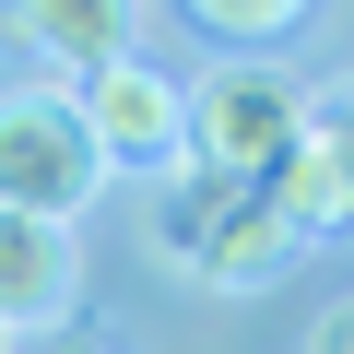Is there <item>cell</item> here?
Instances as JSON below:
<instances>
[{
  "instance_id": "6da1fadb",
  "label": "cell",
  "mask_w": 354,
  "mask_h": 354,
  "mask_svg": "<svg viewBox=\"0 0 354 354\" xmlns=\"http://www.w3.org/2000/svg\"><path fill=\"white\" fill-rule=\"evenodd\" d=\"M153 236H165V260H177V272L236 283V295L307 260V236L272 213V189H260V177H201V165H177V177H165V213H153Z\"/></svg>"
},
{
  "instance_id": "7a4b0ae2",
  "label": "cell",
  "mask_w": 354,
  "mask_h": 354,
  "mask_svg": "<svg viewBox=\"0 0 354 354\" xmlns=\"http://www.w3.org/2000/svg\"><path fill=\"white\" fill-rule=\"evenodd\" d=\"M95 189H106V153H95L83 106H71L59 83H36V95H0V213L71 225Z\"/></svg>"
},
{
  "instance_id": "3957f363",
  "label": "cell",
  "mask_w": 354,
  "mask_h": 354,
  "mask_svg": "<svg viewBox=\"0 0 354 354\" xmlns=\"http://www.w3.org/2000/svg\"><path fill=\"white\" fill-rule=\"evenodd\" d=\"M71 106H83L106 177H177V165H189V83H165L153 59H106V71H83Z\"/></svg>"
},
{
  "instance_id": "277c9868",
  "label": "cell",
  "mask_w": 354,
  "mask_h": 354,
  "mask_svg": "<svg viewBox=\"0 0 354 354\" xmlns=\"http://www.w3.org/2000/svg\"><path fill=\"white\" fill-rule=\"evenodd\" d=\"M295 118H307V95H295L272 59H225V71H201V95H189V165H201V177H260V165L295 142Z\"/></svg>"
},
{
  "instance_id": "5b68a950",
  "label": "cell",
  "mask_w": 354,
  "mask_h": 354,
  "mask_svg": "<svg viewBox=\"0 0 354 354\" xmlns=\"http://www.w3.org/2000/svg\"><path fill=\"white\" fill-rule=\"evenodd\" d=\"M71 225H36V213H0V330L12 342H48L71 319Z\"/></svg>"
},
{
  "instance_id": "8992f818",
  "label": "cell",
  "mask_w": 354,
  "mask_h": 354,
  "mask_svg": "<svg viewBox=\"0 0 354 354\" xmlns=\"http://www.w3.org/2000/svg\"><path fill=\"white\" fill-rule=\"evenodd\" d=\"M0 24L36 59H59V71H106V59H130L142 0H0Z\"/></svg>"
},
{
  "instance_id": "52a82bcc",
  "label": "cell",
  "mask_w": 354,
  "mask_h": 354,
  "mask_svg": "<svg viewBox=\"0 0 354 354\" xmlns=\"http://www.w3.org/2000/svg\"><path fill=\"white\" fill-rule=\"evenodd\" d=\"M260 189H272V213H283V225H295L307 248H330V236L354 225V213H342V177H330V153L307 142V118H295V142H283V153L260 165Z\"/></svg>"
},
{
  "instance_id": "ba28073f",
  "label": "cell",
  "mask_w": 354,
  "mask_h": 354,
  "mask_svg": "<svg viewBox=\"0 0 354 354\" xmlns=\"http://www.w3.org/2000/svg\"><path fill=\"white\" fill-rule=\"evenodd\" d=\"M307 142L330 153V177H342V213H354V71L307 95Z\"/></svg>"
},
{
  "instance_id": "9c48e42d",
  "label": "cell",
  "mask_w": 354,
  "mask_h": 354,
  "mask_svg": "<svg viewBox=\"0 0 354 354\" xmlns=\"http://www.w3.org/2000/svg\"><path fill=\"white\" fill-rule=\"evenodd\" d=\"M307 12V0H189V24L201 36H236V48H260V36H283Z\"/></svg>"
},
{
  "instance_id": "30bf717a",
  "label": "cell",
  "mask_w": 354,
  "mask_h": 354,
  "mask_svg": "<svg viewBox=\"0 0 354 354\" xmlns=\"http://www.w3.org/2000/svg\"><path fill=\"white\" fill-rule=\"evenodd\" d=\"M307 354H354V295H330V307H319V330H307Z\"/></svg>"
},
{
  "instance_id": "8fae6325",
  "label": "cell",
  "mask_w": 354,
  "mask_h": 354,
  "mask_svg": "<svg viewBox=\"0 0 354 354\" xmlns=\"http://www.w3.org/2000/svg\"><path fill=\"white\" fill-rule=\"evenodd\" d=\"M24 354H106V342H59V330H48V342H24Z\"/></svg>"
},
{
  "instance_id": "7c38bea8",
  "label": "cell",
  "mask_w": 354,
  "mask_h": 354,
  "mask_svg": "<svg viewBox=\"0 0 354 354\" xmlns=\"http://www.w3.org/2000/svg\"><path fill=\"white\" fill-rule=\"evenodd\" d=\"M0 354H24V342H12V330H0Z\"/></svg>"
}]
</instances>
